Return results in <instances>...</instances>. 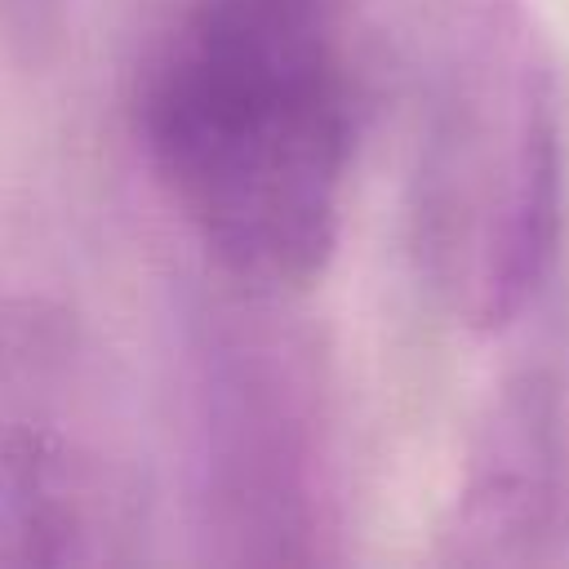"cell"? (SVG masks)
Listing matches in <instances>:
<instances>
[{"mask_svg":"<svg viewBox=\"0 0 569 569\" xmlns=\"http://www.w3.org/2000/svg\"><path fill=\"white\" fill-rule=\"evenodd\" d=\"M151 458L133 387L62 302L0 293V569L142 556Z\"/></svg>","mask_w":569,"mask_h":569,"instance_id":"cell-3","label":"cell"},{"mask_svg":"<svg viewBox=\"0 0 569 569\" xmlns=\"http://www.w3.org/2000/svg\"><path fill=\"white\" fill-rule=\"evenodd\" d=\"M271 298L240 289L196 342V507L209 556L227 565H307L329 533L316 382L271 325Z\"/></svg>","mask_w":569,"mask_h":569,"instance_id":"cell-4","label":"cell"},{"mask_svg":"<svg viewBox=\"0 0 569 569\" xmlns=\"http://www.w3.org/2000/svg\"><path fill=\"white\" fill-rule=\"evenodd\" d=\"M569 542V422L560 382L529 365L498 382L467 440L440 525L449 565H547Z\"/></svg>","mask_w":569,"mask_h":569,"instance_id":"cell-5","label":"cell"},{"mask_svg":"<svg viewBox=\"0 0 569 569\" xmlns=\"http://www.w3.org/2000/svg\"><path fill=\"white\" fill-rule=\"evenodd\" d=\"M356 107L333 0H187L138 76L133 129L218 271L284 298L338 249Z\"/></svg>","mask_w":569,"mask_h":569,"instance_id":"cell-1","label":"cell"},{"mask_svg":"<svg viewBox=\"0 0 569 569\" xmlns=\"http://www.w3.org/2000/svg\"><path fill=\"white\" fill-rule=\"evenodd\" d=\"M67 31V0H0V44L22 67H44Z\"/></svg>","mask_w":569,"mask_h":569,"instance_id":"cell-6","label":"cell"},{"mask_svg":"<svg viewBox=\"0 0 569 569\" xmlns=\"http://www.w3.org/2000/svg\"><path fill=\"white\" fill-rule=\"evenodd\" d=\"M565 204L556 62L525 0H436L418 62L409 231L422 284L498 333L538 298Z\"/></svg>","mask_w":569,"mask_h":569,"instance_id":"cell-2","label":"cell"}]
</instances>
